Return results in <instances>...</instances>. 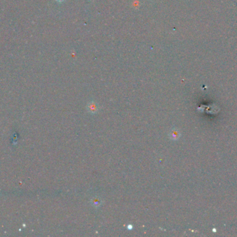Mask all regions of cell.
<instances>
[{
  "mask_svg": "<svg viewBox=\"0 0 237 237\" xmlns=\"http://www.w3.org/2000/svg\"><path fill=\"white\" fill-rule=\"evenodd\" d=\"M168 136H169V138L173 140V141H176V140H178L180 138V133L178 129H173L172 130L170 131Z\"/></svg>",
  "mask_w": 237,
  "mask_h": 237,
  "instance_id": "6da1fadb",
  "label": "cell"
},
{
  "mask_svg": "<svg viewBox=\"0 0 237 237\" xmlns=\"http://www.w3.org/2000/svg\"><path fill=\"white\" fill-rule=\"evenodd\" d=\"M87 108V110L89 111L91 113H95L99 110L98 105L94 102H92L91 103L88 104Z\"/></svg>",
  "mask_w": 237,
  "mask_h": 237,
  "instance_id": "7a4b0ae2",
  "label": "cell"
},
{
  "mask_svg": "<svg viewBox=\"0 0 237 237\" xmlns=\"http://www.w3.org/2000/svg\"><path fill=\"white\" fill-rule=\"evenodd\" d=\"M56 1L58 3H61V2H63L64 1H65V0H56Z\"/></svg>",
  "mask_w": 237,
  "mask_h": 237,
  "instance_id": "3957f363",
  "label": "cell"
}]
</instances>
